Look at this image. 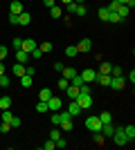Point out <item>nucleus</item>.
Instances as JSON below:
<instances>
[{"label":"nucleus","mask_w":135,"mask_h":150,"mask_svg":"<svg viewBox=\"0 0 135 150\" xmlns=\"http://www.w3.org/2000/svg\"><path fill=\"white\" fill-rule=\"evenodd\" d=\"M14 119V114H11V110H2V121L5 123H9V121Z\"/></svg>","instance_id":"35"},{"label":"nucleus","mask_w":135,"mask_h":150,"mask_svg":"<svg viewBox=\"0 0 135 150\" xmlns=\"http://www.w3.org/2000/svg\"><path fill=\"white\" fill-rule=\"evenodd\" d=\"M59 128H61V130H65V132L72 130V117H70L68 112H63V110H61V123H59Z\"/></svg>","instance_id":"4"},{"label":"nucleus","mask_w":135,"mask_h":150,"mask_svg":"<svg viewBox=\"0 0 135 150\" xmlns=\"http://www.w3.org/2000/svg\"><path fill=\"white\" fill-rule=\"evenodd\" d=\"M92 134H95V144L97 146H104V144H106V137H104L101 132H92Z\"/></svg>","instance_id":"29"},{"label":"nucleus","mask_w":135,"mask_h":150,"mask_svg":"<svg viewBox=\"0 0 135 150\" xmlns=\"http://www.w3.org/2000/svg\"><path fill=\"white\" fill-rule=\"evenodd\" d=\"M63 67H65V65H63V63H54V69H56V72H59V74H61V72H63Z\"/></svg>","instance_id":"50"},{"label":"nucleus","mask_w":135,"mask_h":150,"mask_svg":"<svg viewBox=\"0 0 135 150\" xmlns=\"http://www.w3.org/2000/svg\"><path fill=\"white\" fill-rule=\"evenodd\" d=\"M110 139H113L117 146H129V139H126V134H124V128H115V132H113Z\"/></svg>","instance_id":"2"},{"label":"nucleus","mask_w":135,"mask_h":150,"mask_svg":"<svg viewBox=\"0 0 135 150\" xmlns=\"http://www.w3.org/2000/svg\"><path fill=\"white\" fill-rule=\"evenodd\" d=\"M124 85H126V79H124V76H110V83H108L110 90H122Z\"/></svg>","instance_id":"5"},{"label":"nucleus","mask_w":135,"mask_h":150,"mask_svg":"<svg viewBox=\"0 0 135 150\" xmlns=\"http://www.w3.org/2000/svg\"><path fill=\"white\" fill-rule=\"evenodd\" d=\"M119 5H122L119 0H113V2L108 5V11H117V9H119Z\"/></svg>","instance_id":"43"},{"label":"nucleus","mask_w":135,"mask_h":150,"mask_svg":"<svg viewBox=\"0 0 135 150\" xmlns=\"http://www.w3.org/2000/svg\"><path fill=\"white\" fill-rule=\"evenodd\" d=\"M7 56H9V47H7V45H0V61L5 63Z\"/></svg>","instance_id":"31"},{"label":"nucleus","mask_w":135,"mask_h":150,"mask_svg":"<svg viewBox=\"0 0 135 150\" xmlns=\"http://www.w3.org/2000/svg\"><path fill=\"white\" fill-rule=\"evenodd\" d=\"M43 5L47 7V9H50V7H54V5H56V0H43Z\"/></svg>","instance_id":"51"},{"label":"nucleus","mask_w":135,"mask_h":150,"mask_svg":"<svg viewBox=\"0 0 135 150\" xmlns=\"http://www.w3.org/2000/svg\"><path fill=\"white\" fill-rule=\"evenodd\" d=\"M117 13H119V18H129L131 16V7H126V5H119V9H117Z\"/></svg>","instance_id":"17"},{"label":"nucleus","mask_w":135,"mask_h":150,"mask_svg":"<svg viewBox=\"0 0 135 150\" xmlns=\"http://www.w3.org/2000/svg\"><path fill=\"white\" fill-rule=\"evenodd\" d=\"M32 83H34V76H29V74L20 76V88H32Z\"/></svg>","instance_id":"13"},{"label":"nucleus","mask_w":135,"mask_h":150,"mask_svg":"<svg viewBox=\"0 0 135 150\" xmlns=\"http://www.w3.org/2000/svg\"><path fill=\"white\" fill-rule=\"evenodd\" d=\"M11 45H14V50H20V47H23V38H18V36H16V38L11 40Z\"/></svg>","instance_id":"41"},{"label":"nucleus","mask_w":135,"mask_h":150,"mask_svg":"<svg viewBox=\"0 0 135 150\" xmlns=\"http://www.w3.org/2000/svg\"><path fill=\"white\" fill-rule=\"evenodd\" d=\"M29 23H32V16H29V13H27V11H23V13H20V16H18V25L27 27V25H29Z\"/></svg>","instance_id":"14"},{"label":"nucleus","mask_w":135,"mask_h":150,"mask_svg":"<svg viewBox=\"0 0 135 150\" xmlns=\"http://www.w3.org/2000/svg\"><path fill=\"white\" fill-rule=\"evenodd\" d=\"M65 9H68V13H74V9H77V2H70V5H65Z\"/></svg>","instance_id":"48"},{"label":"nucleus","mask_w":135,"mask_h":150,"mask_svg":"<svg viewBox=\"0 0 135 150\" xmlns=\"http://www.w3.org/2000/svg\"><path fill=\"white\" fill-rule=\"evenodd\" d=\"M79 52H77V45H70V47H65V56L68 58H74Z\"/></svg>","instance_id":"24"},{"label":"nucleus","mask_w":135,"mask_h":150,"mask_svg":"<svg viewBox=\"0 0 135 150\" xmlns=\"http://www.w3.org/2000/svg\"><path fill=\"white\" fill-rule=\"evenodd\" d=\"M29 56H32V58H41V56H43V52L39 50V45H36V47H34V50L29 52Z\"/></svg>","instance_id":"38"},{"label":"nucleus","mask_w":135,"mask_h":150,"mask_svg":"<svg viewBox=\"0 0 135 150\" xmlns=\"http://www.w3.org/2000/svg\"><path fill=\"white\" fill-rule=\"evenodd\" d=\"M47 108H50L52 112H59V110L63 108V103H61V99H59V96H54V94H52L50 99H47Z\"/></svg>","instance_id":"7"},{"label":"nucleus","mask_w":135,"mask_h":150,"mask_svg":"<svg viewBox=\"0 0 135 150\" xmlns=\"http://www.w3.org/2000/svg\"><path fill=\"white\" fill-rule=\"evenodd\" d=\"M61 2H63V5H70V2H72V0H61Z\"/></svg>","instance_id":"56"},{"label":"nucleus","mask_w":135,"mask_h":150,"mask_svg":"<svg viewBox=\"0 0 135 150\" xmlns=\"http://www.w3.org/2000/svg\"><path fill=\"white\" fill-rule=\"evenodd\" d=\"M108 23H122L119 13H117V11H110V13H108Z\"/></svg>","instance_id":"32"},{"label":"nucleus","mask_w":135,"mask_h":150,"mask_svg":"<svg viewBox=\"0 0 135 150\" xmlns=\"http://www.w3.org/2000/svg\"><path fill=\"white\" fill-rule=\"evenodd\" d=\"M59 137H61V130H59V128H52V130H50V139H54V141H56Z\"/></svg>","instance_id":"39"},{"label":"nucleus","mask_w":135,"mask_h":150,"mask_svg":"<svg viewBox=\"0 0 135 150\" xmlns=\"http://www.w3.org/2000/svg\"><path fill=\"white\" fill-rule=\"evenodd\" d=\"M39 50L43 52V54H50V52H52V43H47V40H43V43L39 45Z\"/></svg>","instance_id":"28"},{"label":"nucleus","mask_w":135,"mask_h":150,"mask_svg":"<svg viewBox=\"0 0 135 150\" xmlns=\"http://www.w3.org/2000/svg\"><path fill=\"white\" fill-rule=\"evenodd\" d=\"M27 61H29V54H27L25 50H16V63H23V65H25Z\"/></svg>","instance_id":"12"},{"label":"nucleus","mask_w":135,"mask_h":150,"mask_svg":"<svg viewBox=\"0 0 135 150\" xmlns=\"http://www.w3.org/2000/svg\"><path fill=\"white\" fill-rule=\"evenodd\" d=\"M25 74H29V76H34V74H36V67H25Z\"/></svg>","instance_id":"52"},{"label":"nucleus","mask_w":135,"mask_h":150,"mask_svg":"<svg viewBox=\"0 0 135 150\" xmlns=\"http://www.w3.org/2000/svg\"><path fill=\"white\" fill-rule=\"evenodd\" d=\"M50 96H52V90H47V88H43V90L39 92V101H47Z\"/></svg>","instance_id":"26"},{"label":"nucleus","mask_w":135,"mask_h":150,"mask_svg":"<svg viewBox=\"0 0 135 150\" xmlns=\"http://www.w3.org/2000/svg\"><path fill=\"white\" fill-rule=\"evenodd\" d=\"M124 134H126V139H129V144H133V139H135V125H126V128H124Z\"/></svg>","instance_id":"15"},{"label":"nucleus","mask_w":135,"mask_h":150,"mask_svg":"<svg viewBox=\"0 0 135 150\" xmlns=\"http://www.w3.org/2000/svg\"><path fill=\"white\" fill-rule=\"evenodd\" d=\"M110 76H124V69L119 67V65H113V67H110Z\"/></svg>","instance_id":"30"},{"label":"nucleus","mask_w":135,"mask_h":150,"mask_svg":"<svg viewBox=\"0 0 135 150\" xmlns=\"http://www.w3.org/2000/svg\"><path fill=\"white\" fill-rule=\"evenodd\" d=\"M0 88H9V76L0 74Z\"/></svg>","instance_id":"37"},{"label":"nucleus","mask_w":135,"mask_h":150,"mask_svg":"<svg viewBox=\"0 0 135 150\" xmlns=\"http://www.w3.org/2000/svg\"><path fill=\"white\" fill-rule=\"evenodd\" d=\"M110 63H101V67H99V74H110Z\"/></svg>","instance_id":"34"},{"label":"nucleus","mask_w":135,"mask_h":150,"mask_svg":"<svg viewBox=\"0 0 135 150\" xmlns=\"http://www.w3.org/2000/svg\"><path fill=\"white\" fill-rule=\"evenodd\" d=\"M36 112H39V114L50 112V108H47V101H39V103H36Z\"/></svg>","instance_id":"20"},{"label":"nucleus","mask_w":135,"mask_h":150,"mask_svg":"<svg viewBox=\"0 0 135 150\" xmlns=\"http://www.w3.org/2000/svg\"><path fill=\"white\" fill-rule=\"evenodd\" d=\"M68 85H70V81H68L65 76H61V79H59V88H61V90H65Z\"/></svg>","instance_id":"42"},{"label":"nucleus","mask_w":135,"mask_h":150,"mask_svg":"<svg viewBox=\"0 0 135 150\" xmlns=\"http://www.w3.org/2000/svg\"><path fill=\"white\" fill-rule=\"evenodd\" d=\"M79 74H81L84 83H92L97 79V72H95V69H84V72H79Z\"/></svg>","instance_id":"10"},{"label":"nucleus","mask_w":135,"mask_h":150,"mask_svg":"<svg viewBox=\"0 0 135 150\" xmlns=\"http://www.w3.org/2000/svg\"><path fill=\"white\" fill-rule=\"evenodd\" d=\"M36 45H39V43H36L34 38H23V47H20V50H25L27 54H29V52H32L34 47H36Z\"/></svg>","instance_id":"11"},{"label":"nucleus","mask_w":135,"mask_h":150,"mask_svg":"<svg viewBox=\"0 0 135 150\" xmlns=\"http://www.w3.org/2000/svg\"><path fill=\"white\" fill-rule=\"evenodd\" d=\"M9 23H11V25H18V16H11V13H9Z\"/></svg>","instance_id":"53"},{"label":"nucleus","mask_w":135,"mask_h":150,"mask_svg":"<svg viewBox=\"0 0 135 150\" xmlns=\"http://www.w3.org/2000/svg\"><path fill=\"white\" fill-rule=\"evenodd\" d=\"M108 7H101L99 11H97V16H99V20H104V23H108Z\"/></svg>","instance_id":"22"},{"label":"nucleus","mask_w":135,"mask_h":150,"mask_svg":"<svg viewBox=\"0 0 135 150\" xmlns=\"http://www.w3.org/2000/svg\"><path fill=\"white\" fill-rule=\"evenodd\" d=\"M119 2H122V5H126V7H131V9L135 7V0H119Z\"/></svg>","instance_id":"49"},{"label":"nucleus","mask_w":135,"mask_h":150,"mask_svg":"<svg viewBox=\"0 0 135 150\" xmlns=\"http://www.w3.org/2000/svg\"><path fill=\"white\" fill-rule=\"evenodd\" d=\"M97 83H99V85H108L110 83V74H99V72H97V79H95Z\"/></svg>","instance_id":"18"},{"label":"nucleus","mask_w":135,"mask_h":150,"mask_svg":"<svg viewBox=\"0 0 135 150\" xmlns=\"http://www.w3.org/2000/svg\"><path fill=\"white\" fill-rule=\"evenodd\" d=\"M90 50H92V40H90V38H81V40L77 43V52L79 54H86V52H90Z\"/></svg>","instance_id":"6"},{"label":"nucleus","mask_w":135,"mask_h":150,"mask_svg":"<svg viewBox=\"0 0 135 150\" xmlns=\"http://www.w3.org/2000/svg\"><path fill=\"white\" fill-rule=\"evenodd\" d=\"M50 121H52V123H54V125H59V123H61V110H59V112H52Z\"/></svg>","instance_id":"33"},{"label":"nucleus","mask_w":135,"mask_h":150,"mask_svg":"<svg viewBox=\"0 0 135 150\" xmlns=\"http://www.w3.org/2000/svg\"><path fill=\"white\" fill-rule=\"evenodd\" d=\"M11 108V96H2L0 99V110H9Z\"/></svg>","instance_id":"21"},{"label":"nucleus","mask_w":135,"mask_h":150,"mask_svg":"<svg viewBox=\"0 0 135 150\" xmlns=\"http://www.w3.org/2000/svg\"><path fill=\"white\" fill-rule=\"evenodd\" d=\"M54 148H56V144H54V139H47V141L43 144V150H54Z\"/></svg>","instance_id":"36"},{"label":"nucleus","mask_w":135,"mask_h":150,"mask_svg":"<svg viewBox=\"0 0 135 150\" xmlns=\"http://www.w3.org/2000/svg\"><path fill=\"white\" fill-rule=\"evenodd\" d=\"M65 112H68V114H70V117H72V119H74V117H79V114L84 112V110H81V105H79L77 101H72L70 105H68V110H65Z\"/></svg>","instance_id":"9"},{"label":"nucleus","mask_w":135,"mask_h":150,"mask_svg":"<svg viewBox=\"0 0 135 150\" xmlns=\"http://www.w3.org/2000/svg\"><path fill=\"white\" fill-rule=\"evenodd\" d=\"M126 81H129L131 85H133V83H135V72H133V69H131L129 74H126Z\"/></svg>","instance_id":"47"},{"label":"nucleus","mask_w":135,"mask_h":150,"mask_svg":"<svg viewBox=\"0 0 135 150\" xmlns=\"http://www.w3.org/2000/svg\"><path fill=\"white\" fill-rule=\"evenodd\" d=\"M9 123H11V128H20V125H23V121H20L18 117H14V119L9 121Z\"/></svg>","instance_id":"45"},{"label":"nucleus","mask_w":135,"mask_h":150,"mask_svg":"<svg viewBox=\"0 0 135 150\" xmlns=\"http://www.w3.org/2000/svg\"><path fill=\"white\" fill-rule=\"evenodd\" d=\"M50 16H52V18H61V16H63L61 7H56V5H54V7H50Z\"/></svg>","instance_id":"25"},{"label":"nucleus","mask_w":135,"mask_h":150,"mask_svg":"<svg viewBox=\"0 0 135 150\" xmlns=\"http://www.w3.org/2000/svg\"><path fill=\"white\" fill-rule=\"evenodd\" d=\"M54 144H56V148H65V146H68V141H65V139H61V137H59L56 141H54Z\"/></svg>","instance_id":"46"},{"label":"nucleus","mask_w":135,"mask_h":150,"mask_svg":"<svg viewBox=\"0 0 135 150\" xmlns=\"http://www.w3.org/2000/svg\"><path fill=\"white\" fill-rule=\"evenodd\" d=\"M23 11H25V9H23V2H20V0H11V5H9V13H11V16H20Z\"/></svg>","instance_id":"8"},{"label":"nucleus","mask_w":135,"mask_h":150,"mask_svg":"<svg viewBox=\"0 0 135 150\" xmlns=\"http://www.w3.org/2000/svg\"><path fill=\"white\" fill-rule=\"evenodd\" d=\"M72 2H77V5H84L86 0H72Z\"/></svg>","instance_id":"55"},{"label":"nucleus","mask_w":135,"mask_h":150,"mask_svg":"<svg viewBox=\"0 0 135 150\" xmlns=\"http://www.w3.org/2000/svg\"><path fill=\"white\" fill-rule=\"evenodd\" d=\"M65 94H68V96L74 101V99L79 96V88H74V85H68V88H65Z\"/></svg>","instance_id":"19"},{"label":"nucleus","mask_w":135,"mask_h":150,"mask_svg":"<svg viewBox=\"0 0 135 150\" xmlns=\"http://www.w3.org/2000/svg\"><path fill=\"white\" fill-rule=\"evenodd\" d=\"M9 130H11V123H5V121H2V125H0V132H2V134H7Z\"/></svg>","instance_id":"44"},{"label":"nucleus","mask_w":135,"mask_h":150,"mask_svg":"<svg viewBox=\"0 0 135 150\" xmlns=\"http://www.w3.org/2000/svg\"><path fill=\"white\" fill-rule=\"evenodd\" d=\"M101 121H99V117H88V119H86V128H88L90 132H99L101 130Z\"/></svg>","instance_id":"3"},{"label":"nucleus","mask_w":135,"mask_h":150,"mask_svg":"<svg viewBox=\"0 0 135 150\" xmlns=\"http://www.w3.org/2000/svg\"><path fill=\"white\" fill-rule=\"evenodd\" d=\"M74 101L81 105V110H86V108H92V103H95V101H92V94H86V92H79V96H77Z\"/></svg>","instance_id":"1"},{"label":"nucleus","mask_w":135,"mask_h":150,"mask_svg":"<svg viewBox=\"0 0 135 150\" xmlns=\"http://www.w3.org/2000/svg\"><path fill=\"white\" fill-rule=\"evenodd\" d=\"M99 121H101V123H113V114L110 112H101L99 114Z\"/></svg>","instance_id":"27"},{"label":"nucleus","mask_w":135,"mask_h":150,"mask_svg":"<svg viewBox=\"0 0 135 150\" xmlns=\"http://www.w3.org/2000/svg\"><path fill=\"white\" fill-rule=\"evenodd\" d=\"M25 67H27V65H23V63H16V65L11 67V72H14V74H16V76L20 79V76L25 74Z\"/></svg>","instance_id":"16"},{"label":"nucleus","mask_w":135,"mask_h":150,"mask_svg":"<svg viewBox=\"0 0 135 150\" xmlns=\"http://www.w3.org/2000/svg\"><path fill=\"white\" fill-rule=\"evenodd\" d=\"M74 13H77V16H86V13H88V9H86L84 5H77V9H74Z\"/></svg>","instance_id":"40"},{"label":"nucleus","mask_w":135,"mask_h":150,"mask_svg":"<svg viewBox=\"0 0 135 150\" xmlns=\"http://www.w3.org/2000/svg\"><path fill=\"white\" fill-rule=\"evenodd\" d=\"M74 74H77V69H74V67H63V72H61V76H65L68 81H70Z\"/></svg>","instance_id":"23"},{"label":"nucleus","mask_w":135,"mask_h":150,"mask_svg":"<svg viewBox=\"0 0 135 150\" xmlns=\"http://www.w3.org/2000/svg\"><path fill=\"white\" fill-rule=\"evenodd\" d=\"M0 74H5V63L0 61Z\"/></svg>","instance_id":"54"}]
</instances>
